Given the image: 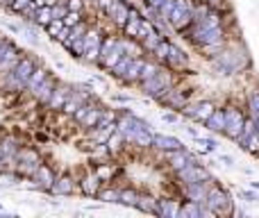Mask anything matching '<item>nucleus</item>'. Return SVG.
<instances>
[{"label": "nucleus", "mask_w": 259, "mask_h": 218, "mask_svg": "<svg viewBox=\"0 0 259 218\" xmlns=\"http://www.w3.org/2000/svg\"><path fill=\"white\" fill-rule=\"evenodd\" d=\"M39 66V62H36L34 57H30V55H23L21 59L16 62V66L12 68V71L7 73V75H3V84L7 91H14V94H21V91L27 89V82H30L32 73H34V68Z\"/></svg>", "instance_id": "nucleus-1"}, {"label": "nucleus", "mask_w": 259, "mask_h": 218, "mask_svg": "<svg viewBox=\"0 0 259 218\" xmlns=\"http://www.w3.org/2000/svg\"><path fill=\"white\" fill-rule=\"evenodd\" d=\"M211 66H214V71L221 73V75H234V73H241L243 68L250 66V57H248L246 50L239 53V48L237 50L223 48L219 55L211 57Z\"/></svg>", "instance_id": "nucleus-2"}, {"label": "nucleus", "mask_w": 259, "mask_h": 218, "mask_svg": "<svg viewBox=\"0 0 259 218\" xmlns=\"http://www.w3.org/2000/svg\"><path fill=\"white\" fill-rule=\"evenodd\" d=\"M207 216H232L234 214V200L223 187L211 182L207 191Z\"/></svg>", "instance_id": "nucleus-3"}, {"label": "nucleus", "mask_w": 259, "mask_h": 218, "mask_svg": "<svg viewBox=\"0 0 259 218\" xmlns=\"http://www.w3.org/2000/svg\"><path fill=\"white\" fill-rule=\"evenodd\" d=\"M141 94L148 96V98H155L159 100L161 96L166 94V91L170 89V86H175V80H173V71H170L168 66H161L159 71L155 73V75L150 77V80L141 82Z\"/></svg>", "instance_id": "nucleus-4"}, {"label": "nucleus", "mask_w": 259, "mask_h": 218, "mask_svg": "<svg viewBox=\"0 0 259 218\" xmlns=\"http://www.w3.org/2000/svg\"><path fill=\"white\" fill-rule=\"evenodd\" d=\"M168 27H173L175 32H184V30H191L193 23H196V16H193V7L187 3V0H175L173 7H170L168 16Z\"/></svg>", "instance_id": "nucleus-5"}, {"label": "nucleus", "mask_w": 259, "mask_h": 218, "mask_svg": "<svg viewBox=\"0 0 259 218\" xmlns=\"http://www.w3.org/2000/svg\"><path fill=\"white\" fill-rule=\"evenodd\" d=\"M123 55H125V43H123V39H118V36H114V34L105 36L103 48H100L98 66L105 68V71H112Z\"/></svg>", "instance_id": "nucleus-6"}, {"label": "nucleus", "mask_w": 259, "mask_h": 218, "mask_svg": "<svg viewBox=\"0 0 259 218\" xmlns=\"http://www.w3.org/2000/svg\"><path fill=\"white\" fill-rule=\"evenodd\" d=\"M246 118L248 116L243 114L241 107H237V105H225V129H223V134L230 139V141H237V139L241 137Z\"/></svg>", "instance_id": "nucleus-7"}, {"label": "nucleus", "mask_w": 259, "mask_h": 218, "mask_svg": "<svg viewBox=\"0 0 259 218\" xmlns=\"http://www.w3.org/2000/svg\"><path fill=\"white\" fill-rule=\"evenodd\" d=\"M103 41H105L103 30H100L98 25H96V27L89 25V30H87V34H84V57H82V62H87V64H98Z\"/></svg>", "instance_id": "nucleus-8"}, {"label": "nucleus", "mask_w": 259, "mask_h": 218, "mask_svg": "<svg viewBox=\"0 0 259 218\" xmlns=\"http://www.w3.org/2000/svg\"><path fill=\"white\" fill-rule=\"evenodd\" d=\"M214 109H216V105L205 98V100H198V103H187L180 114H182L184 118L193 120V123H205V120L214 114Z\"/></svg>", "instance_id": "nucleus-9"}, {"label": "nucleus", "mask_w": 259, "mask_h": 218, "mask_svg": "<svg viewBox=\"0 0 259 218\" xmlns=\"http://www.w3.org/2000/svg\"><path fill=\"white\" fill-rule=\"evenodd\" d=\"M175 178H178L180 184H191V182H214V175L209 173V168H207L205 164H191L187 166V168L178 170L175 173Z\"/></svg>", "instance_id": "nucleus-10"}, {"label": "nucleus", "mask_w": 259, "mask_h": 218, "mask_svg": "<svg viewBox=\"0 0 259 218\" xmlns=\"http://www.w3.org/2000/svg\"><path fill=\"white\" fill-rule=\"evenodd\" d=\"M21 57H23V53L18 50V46L14 41H9V39L0 41V75H7Z\"/></svg>", "instance_id": "nucleus-11"}, {"label": "nucleus", "mask_w": 259, "mask_h": 218, "mask_svg": "<svg viewBox=\"0 0 259 218\" xmlns=\"http://www.w3.org/2000/svg\"><path fill=\"white\" fill-rule=\"evenodd\" d=\"M166 161H168V168L173 170V173H178V170L187 168V166L191 164H200V159H198L196 152H191L189 148H180V150H170V152H164Z\"/></svg>", "instance_id": "nucleus-12"}, {"label": "nucleus", "mask_w": 259, "mask_h": 218, "mask_svg": "<svg viewBox=\"0 0 259 218\" xmlns=\"http://www.w3.org/2000/svg\"><path fill=\"white\" fill-rule=\"evenodd\" d=\"M32 180H34V189L53 193V187H55V182H57V175H55V170L50 168L48 164H39L34 170V175H32Z\"/></svg>", "instance_id": "nucleus-13"}, {"label": "nucleus", "mask_w": 259, "mask_h": 218, "mask_svg": "<svg viewBox=\"0 0 259 218\" xmlns=\"http://www.w3.org/2000/svg\"><path fill=\"white\" fill-rule=\"evenodd\" d=\"M166 66H168L173 73H184V71H189V55L184 53V50L180 48V46L170 43V48H168V59H166Z\"/></svg>", "instance_id": "nucleus-14"}, {"label": "nucleus", "mask_w": 259, "mask_h": 218, "mask_svg": "<svg viewBox=\"0 0 259 218\" xmlns=\"http://www.w3.org/2000/svg\"><path fill=\"white\" fill-rule=\"evenodd\" d=\"M130 12H132V5H127L125 0H114V5L105 14H107V18L114 23V25L123 30V25H125L127 18H130Z\"/></svg>", "instance_id": "nucleus-15"}, {"label": "nucleus", "mask_w": 259, "mask_h": 218, "mask_svg": "<svg viewBox=\"0 0 259 218\" xmlns=\"http://www.w3.org/2000/svg\"><path fill=\"white\" fill-rule=\"evenodd\" d=\"M189 94H191V91H187V94H184V91H180V89H175V86H170V89L159 98V103H161V105H166L168 109L182 111V109H184V105L189 103Z\"/></svg>", "instance_id": "nucleus-16"}, {"label": "nucleus", "mask_w": 259, "mask_h": 218, "mask_svg": "<svg viewBox=\"0 0 259 218\" xmlns=\"http://www.w3.org/2000/svg\"><path fill=\"white\" fill-rule=\"evenodd\" d=\"M209 184L211 182L182 184V196L187 198V200H193V202H200V205H205V202H207V191H209Z\"/></svg>", "instance_id": "nucleus-17"}, {"label": "nucleus", "mask_w": 259, "mask_h": 218, "mask_svg": "<svg viewBox=\"0 0 259 218\" xmlns=\"http://www.w3.org/2000/svg\"><path fill=\"white\" fill-rule=\"evenodd\" d=\"M59 82H62V80H59V77L55 75V73H50V75L46 77V80L39 84V89H36L34 94H32V98H34L39 105H48L50 96H53V91L57 89V84H59Z\"/></svg>", "instance_id": "nucleus-18"}, {"label": "nucleus", "mask_w": 259, "mask_h": 218, "mask_svg": "<svg viewBox=\"0 0 259 218\" xmlns=\"http://www.w3.org/2000/svg\"><path fill=\"white\" fill-rule=\"evenodd\" d=\"M71 91H73L71 84L59 82L57 89L53 91V96H50V100H48V105H46V107H48L50 111H62L64 105H66V100H68V96H71Z\"/></svg>", "instance_id": "nucleus-19"}, {"label": "nucleus", "mask_w": 259, "mask_h": 218, "mask_svg": "<svg viewBox=\"0 0 259 218\" xmlns=\"http://www.w3.org/2000/svg\"><path fill=\"white\" fill-rule=\"evenodd\" d=\"M77 187H80V191H82V196H87V198H98V191L103 189V182H100V178L91 170V173H87L84 178L77 182Z\"/></svg>", "instance_id": "nucleus-20"}, {"label": "nucleus", "mask_w": 259, "mask_h": 218, "mask_svg": "<svg viewBox=\"0 0 259 218\" xmlns=\"http://www.w3.org/2000/svg\"><path fill=\"white\" fill-rule=\"evenodd\" d=\"M180 209H182V200H178V198H159L157 216H161V218H180Z\"/></svg>", "instance_id": "nucleus-21"}, {"label": "nucleus", "mask_w": 259, "mask_h": 218, "mask_svg": "<svg viewBox=\"0 0 259 218\" xmlns=\"http://www.w3.org/2000/svg\"><path fill=\"white\" fill-rule=\"evenodd\" d=\"M152 148L159 152H170V150H180L184 148V143L178 137H170V134H155L152 139Z\"/></svg>", "instance_id": "nucleus-22"}, {"label": "nucleus", "mask_w": 259, "mask_h": 218, "mask_svg": "<svg viewBox=\"0 0 259 218\" xmlns=\"http://www.w3.org/2000/svg\"><path fill=\"white\" fill-rule=\"evenodd\" d=\"M75 187H77L75 178H73L71 173H62V175H57V182H55V187H53V193L55 196H71V193H75Z\"/></svg>", "instance_id": "nucleus-23"}, {"label": "nucleus", "mask_w": 259, "mask_h": 218, "mask_svg": "<svg viewBox=\"0 0 259 218\" xmlns=\"http://www.w3.org/2000/svg\"><path fill=\"white\" fill-rule=\"evenodd\" d=\"M202 125H205V129L211 132V134H223V129H225V107H216L214 114H211Z\"/></svg>", "instance_id": "nucleus-24"}, {"label": "nucleus", "mask_w": 259, "mask_h": 218, "mask_svg": "<svg viewBox=\"0 0 259 218\" xmlns=\"http://www.w3.org/2000/svg\"><path fill=\"white\" fill-rule=\"evenodd\" d=\"M143 64H146V59L143 57H132V62H130V66H127V71H125V75H123L121 82H125V84H139Z\"/></svg>", "instance_id": "nucleus-25"}, {"label": "nucleus", "mask_w": 259, "mask_h": 218, "mask_svg": "<svg viewBox=\"0 0 259 218\" xmlns=\"http://www.w3.org/2000/svg\"><path fill=\"white\" fill-rule=\"evenodd\" d=\"M141 23H143V16L139 14V9H134V7H132L127 23L123 25V34L130 36V39H137V36H139V30H141Z\"/></svg>", "instance_id": "nucleus-26"}, {"label": "nucleus", "mask_w": 259, "mask_h": 218, "mask_svg": "<svg viewBox=\"0 0 259 218\" xmlns=\"http://www.w3.org/2000/svg\"><path fill=\"white\" fill-rule=\"evenodd\" d=\"M207 216V207L200 205V202H193V200H184L182 202V209H180V218H202Z\"/></svg>", "instance_id": "nucleus-27"}, {"label": "nucleus", "mask_w": 259, "mask_h": 218, "mask_svg": "<svg viewBox=\"0 0 259 218\" xmlns=\"http://www.w3.org/2000/svg\"><path fill=\"white\" fill-rule=\"evenodd\" d=\"M157 205H159V200H157L155 196H150V193H139V200H137V207H134V209L143 211V214L157 216Z\"/></svg>", "instance_id": "nucleus-28"}, {"label": "nucleus", "mask_w": 259, "mask_h": 218, "mask_svg": "<svg viewBox=\"0 0 259 218\" xmlns=\"http://www.w3.org/2000/svg\"><path fill=\"white\" fill-rule=\"evenodd\" d=\"M21 36H25V41L30 46H39L41 43V36H39V25L36 23H23L21 25Z\"/></svg>", "instance_id": "nucleus-29"}, {"label": "nucleus", "mask_w": 259, "mask_h": 218, "mask_svg": "<svg viewBox=\"0 0 259 218\" xmlns=\"http://www.w3.org/2000/svg\"><path fill=\"white\" fill-rule=\"evenodd\" d=\"M125 146H127V139L123 137L118 129L107 139V148H109V152H112V157H114V155H121V152L125 150Z\"/></svg>", "instance_id": "nucleus-30"}, {"label": "nucleus", "mask_w": 259, "mask_h": 218, "mask_svg": "<svg viewBox=\"0 0 259 218\" xmlns=\"http://www.w3.org/2000/svg\"><path fill=\"white\" fill-rule=\"evenodd\" d=\"M48 75H50V71H48L46 66H41V64H39V66L34 68V73H32L30 82H27V91H30V94H34V91L39 89V84H41V82H44Z\"/></svg>", "instance_id": "nucleus-31"}, {"label": "nucleus", "mask_w": 259, "mask_h": 218, "mask_svg": "<svg viewBox=\"0 0 259 218\" xmlns=\"http://www.w3.org/2000/svg\"><path fill=\"white\" fill-rule=\"evenodd\" d=\"M161 41H164V34H161V32L155 27V30L148 32V34L141 39V46H143V50H146V53H152V50H155Z\"/></svg>", "instance_id": "nucleus-32"}, {"label": "nucleus", "mask_w": 259, "mask_h": 218, "mask_svg": "<svg viewBox=\"0 0 259 218\" xmlns=\"http://www.w3.org/2000/svg\"><path fill=\"white\" fill-rule=\"evenodd\" d=\"M98 200L105 202V205H116V202L121 200V189H112V187L100 189V191H98Z\"/></svg>", "instance_id": "nucleus-33"}, {"label": "nucleus", "mask_w": 259, "mask_h": 218, "mask_svg": "<svg viewBox=\"0 0 259 218\" xmlns=\"http://www.w3.org/2000/svg\"><path fill=\"white\" fill-rule=\"evenodd\" d=\"M87 30H89V23L87 21H82V23H77L75 27H71V34H68V39L64 41V46H71L73 41H77V39H84V34H87Z\"/></svg>", "instance_id": "nucleus-34"}, {"label": "nucleus", "mask_w": 259, "mask_h": 218, "mask_svg": "<svg viewBox=\"0 0 259 218\" xmlns=\"http://www.w3.org/2000/svg\"><path fill=\"white\" fill-rule=\"evenodd\" d=\"M168 48H170V41H168V39H164V41H161V43L150 53V55H152V59L166 66V59H168Z\"/></svg>", "instance_id": "nucleus-35"}, {"label": "nucleus", "mask_w": 259, "mask_h": 218, "mask_svg": "<svg viewBox=\"0 0 259 218\" xmlns=\"http://www.w3.org/2000/svg\"><path fill=\"white\" fill-rule=\"evenodd\" d=\"M132 57H134V55L125 53V55H123L121 59H118V64H116V66H114V68H112V71H109V73H112L114 77H118V80H123V75H125V71H127L130 62H132Z\"/></svg>", "instance_id": "nucleus-36"}, {"label": "nucleus", "mask_w": 259, "mask_h": 218, "mask_svg": "<svg viewBox=\"0 0 259 218\" xmlns=\"http://www.w3.org/2000/svg\"><path fill=\"white\" fill-rule=\"evenodd\" d=\"M193 141L200 146V150L202 152H216L219 150V141L216 139H211V137H205V134H200V137H196Z\"/></svg>", "instance_id": "nucleus-37"}, {"label": "nucleus", "mask_w": 259, "mask_h": 218, "mask_svg": "<svg viewBox=\"0 0 259 218\" xmlns=\"http://www.w3.org/2000/svg\"><path fill=\"white\" fill-rule=\"evenodd\" d=\"M241 148H243L246 152H250V155L259 157V129H255V132H252L250 137H248L246 141L241 143Z\"/></svg>", "instance_id": "nucleus-38"}, {"label": "nucleus", "mask_w": 259, "mask_h": 218, "mask_svg": "<svg viewBox=\"0 0 259 218\" xmlns=\"http://www.w3.org/2000/svg\"><path fill=\"white\" fill-rule=\"evenodd\" d=\"M137 200H139V191H137V189H121V200H118V205L137 207Z\"/></svg>", "instance_id": "nucleus-39"}, {"label": "nucleus", "mask_w": 259, "mask_h": 218, "mask_svg": "<svg viewBox=\"0 0 259 218\" xmlns=\"http://www.w3.org/2000/svg\"><path fill=\"white\" fill-rule=\"evenodd\" d=\"M50 21H53V7H39V9H36V16H34L36 25L46 27Z\"/></svg>", "instance_id": "nucleus-40"}, {"label": "nucleus", "mask_w": 259, "mask_h": 218, "mask_svg": "<svg viewBox=\"0 0 259 218\" xmlns=\"http://www.w3.org/2000/svg\"><path fill=\"white\" fill-rule=\"evenodd\" d=\"M64 27H66V25H64V18H53V21H50L44 30H46V34H48L50 39H57L59 32H62Z\"/></svg>", "instance_id": "nucleus-41"}, {"label": "nucleus", "mask_w": 259, "mask_h": 218, "mask_svg": "<svg viewBox=\"0 0 259 218\" xmlns=\"http://www.w3.org/2000/svg\"><path fill=\"white\" fill-rule=\"evenodd\" d=\"M246 105H248V111H250V116L259 114V89L248 91V96H246Z\"/></svg>", "instance_id": "nucleus-42"}, {"label": "nucleus", "mask_w": 259, "mask_h": 218, "mask_svg": "<svg viewBox=\"0 0 259 218\" xmlns=\"http://www.w3.org/2000/svg\"><path fill=\"white\" fill-rule=\"evenodd\" d=\"M84 21V12H73V9H68L66 16H64V25L66 27H75L77 23Z\"/></svg>", "instance_id": "nucleus-43"}, {"label": "nucleus", "mask_w": 259, "mask_h": 218, "mask_svg": "<svg viewBox=\"0 0 259 218\" xmlns=\"http://www.w3.org/2000/svg\"><path fill=\"white\" fill-rule=\"evenodd\" d=\"M94 173L100 178V182H107V180H112V178H114V168H112V164H100V166H96Z\"/></svg>", "instance_id": "nucleus-44"}, {"label": "nucleus", "mask_w": 259, "mask_h": 218, "mask_svg": "<svg viewBox=\"0 0 259 218\" xmlns=\"http://www.w3.org/2000/svg\"><path fill=\"white\" fill-rule=\"evenodd\" d=\"M239 198H243L246 202H257L259 200L255 189H239Z\"/></svg>", "instance_id": "nucleus-45"}, {"label": "nucleus", "mask_w": 259, "mask_h": 218, "mask_svg": "<svg viewBox=\"0 0 259 218\" xmlns=\"http://www.w3.org/2000/svg\"><path fill=\"white\" fill-rule=\"evenodd\" d=\"M30 3H32V0H12V3H9V9H12L14 14H21Z\"/></svg>", "instance_id": "nucleus-46"}, {"label": "nucleus", "mask_w": 259, "mask_h": 218, "mask_svg": "<svg viewBox=\"0 0 259 218\" xmlns=\"http://www.w3.org/2000/svg\"><path fill=\"white\" fill-rule=\"evenodd\" d=\"M64 3L73 12H84V7H87V0H64Z\"/></svg>", "instance_id": "nucleus-47"}, {"label": "nucleus", "mask_w": 259, "mask_h": 218, "mask_svg": "<svg viewBox=\"0 0 259 218\" xmlns=\"http://www.w3.org/2000/svg\"><path fill=\"white\" fill-rule=\"evenodd\" d=\"M161 120H164V123H180V120H182V114H175V111L166 109L164 114H161Z\"/></svg>", "instance_id": "nucleus-48"}, {"label": "nucleus", "mask_w": 259, "mask_h": 218, "mask_svg": "<svg viewBox=\"0 0 259 218\" xmlns=\"http://www.w3.org/2000/svg\"><path fill=\"white\" fill-rule=\"evenodd\" d=\"M112 5H114V0H96V7H98V12H103V14L107 12Z\"/></svg>", "instance_id": "nucleus-49"}, {"label": "nucleus", "mask_w": 259, "mask_h": 218, "mask_svg": "<svg viewBox=\"0 0 259 218\" xmlns=\"http://www.w3.org/2000/svg\"><path fill=\"white\" fill-rule=\"evenodd\" d=\"M219 161H223L225 166H234V159L230 155H225V152H219Z\"/></svg>", "instance_id": "nucleus-50"}, {"label": "nucleus", "mask_w": 259, "mask_h": 218, "mask_svg": "<svg viewBox=\"0 0 259 218\" xmlns=\"http://www.w3.org/2000/svg\"><path fill=\"white\" fill-rule=\"evenodd\" d=\"M114 103H132V96H112Z\"/></svg>", "instance_id": "nucleus-51"}, {"label": "nucleus", "mask_w": 259, "mask_h": 218, "mask_svg": "<svg viewBox=\"0 0 259 218\" xmlns=\"http://www.w3.org/2000/svg\"><path fill=\"white\" fill-rule=\"evenodd\" d=\"M205 3H209L211 7H214V9H219V12H221V7H223V5H225V0H205Z\"/></svg>", "instance_id": "nucleus-52"}, {"label": "nucleus", "mask_w": 259, "mask_h": 218, "mask_svg": "<svg viewBox=\"0 0 259 218\" xmlns=\"http://www.w3.org/2000/svg\"><path fill=\"white\" fill-rule=\"evenodd\" d=\"M0 5H7V0H0Z\"/></svg>", "instance_id": "nucleus-53"}, {"label": "nucleus", "mask_w": 259, "mask_h": 218, "mask_svg": "<svg viewBox=\"0 0 259 218\" xmlns=\"http://www.w3.org/2000/svg\"><path fill=\"white\" fill-rule=\"evenodd\" d=\"M87 3H96V0H87Z\"/></svg>", "instance_id": "nucleus-54"}, {"label": "nucleus", "mask_w": 259, "mask_h": 218, "mask_svg": "<svg viewBox=\"0 0 259 218\" xmlns=\"http://www.w3.org/2000/svg\"><path fill=\"white\" fill-rule=\"evenodd\" d=\"M3 39H5V36H0V41H3Z\"/></svg>", "instance_id": "nucleus-55"}, {"label": "nucleus", "mask_w": 259, "mask_h": 218, "mask_svg": "<svg viewBox=\"0 0 259 218\" xmlns=\"http://www.w3.org/2000/svg\"><path fill=\"white\" fill-rule=\"evenodd\" d=\"M0 209H3V205H0Z\"/></svg>", "instance_id": "nucleus-56"}]
</instances>
